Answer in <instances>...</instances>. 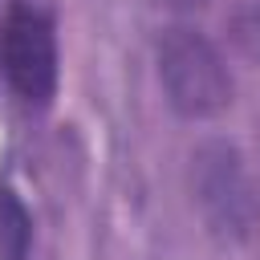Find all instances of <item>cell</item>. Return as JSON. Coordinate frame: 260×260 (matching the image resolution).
I'll use <instances>...</instances> for the list:
<instances>
[{"label":"cell","mask_w":260,"mask_h":260,"mask_svg":"<svg viewBox=\"0 0 260 260\" xmlns=\"http://www.w3.org/2000/svg\"><path fill=\"white\" fill-rule=\"evenodd\" d=\"M158 4H167V8H175V12H191V8H203L207 0H158Z\"/></svg>","instance_id":"5"},{"label":"cell","mask_w":260,"mask_h":260,"mask_svg":"<svg viewBox=\"0 0 260 260\" xmlns=\"http://www.w3.org/2000/svg\"><path fill=\"white\" fill-rule=\"evenodd\" d=\"M158 77L167 102L183 118H211L232 102V77L223 61L195 28H167L158 37Z\"/></svg>","instance_id":"1"},{"label":"cell","mask_w":260,"mask_h":260,"mask_svg":"<svg viewBox=\"0 0 260 260\" xmlns=\"http://www.w3.org/2000/svg\"><path fill=\"white\" fill-rule=\"evenodd\" d=\"M32 248V219L24 211V203L0 187V260H28Z\"/></svg>","instance_id":"4"},{"label":"cell","mask_w":260,"mask_h":260,"mask_svg":"<svg viewBox=\"0 0 260 260\" xmlns=\"http://www.w3.org/2000/svg\"><path fill=\"white\" fill-rule=\"evenodd\" d=\"M0 69L8 85L24 98L45 106L57 89V37L45 12L12 8L0 28Z\"/></svg>","instance_id":"2"},{"label":"cell","mask_w":260,"mask_h":260,"mask_svg":"<svg viewBox=\"0 0 260 260\" xmlns=\"http://www.w3.org/2000/svg\"><path fill=\"white\" fill-rule=\"evenodd\" d=\"M199 203L207 207L215 228L228 232H244L248 215H252V199H248V179L240 167V154L232 146H203L199 150Z\"/></svg>","instance_id":"3"}]
</instances>
